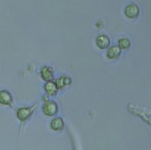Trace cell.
<instances>
[{
  "label": "cell",
  "mask_w": 151,
  "mask_h": 150,
  "mask_svg": "<svg viewBox=\"0 0 151 150\" xmlns=\"http://www.w3.org/2000/svg\"><path fill=\"white\" fill-rule=\"evenodd\" d=\"M110 44V40L107 35H99L96 38V46L99 49H106Z\"/></svg>",
  "instance_id": "obj_3"
},
{
  "label": "cell",
  "mask_w": 151,
  "mask_h": 150,
  "mask_svg": "<svg viewBox=\"0 0 151 150\" xmlns=\"http://www.w3.org/2000/svg\"><path fill=\"white\" fill-rule=\"evenodd\" d=\"M42 77L45 81L51 82V80L53 79V71L51 69V67L45 66L42 69Z\"/></svg>",
  "instance_id": "obj_5"
},
{
  "label": "cell",
  "mask_w": 151,
  "mask_h": 150,
  "mask_svg": "<svg viewBox=\"0 0 151 150\" xmlns=\"http://www.w3.org/2000/svg\"><path fill=\"white\" fill-rule=\"evenodd\" d=\"M63 125H64V123H63V120L61 118H55L51 122V127L54 131H60V129H62Z\"/></svg>",
  "instance_id": "obj_6"
},
{
  "label": "cell",
  "mask_w": 151,
  "mask_h": 150,
  "mask_svg": "<svg viewBox=\"0 0 151 150\" xmlns=\"http://www.w3.org/2000/svg\"><path fill=\"white\" fill-rule=\"evenodd\" d=\"M119 56H120L119 47L113 46V47H111V48H109V50H108V52H107V57H108V58L111 59V60H113V59L118 58Z\"/></svg>",
  "instance_id": "obj_4"
},
{
  "label": "cell",
  "mask_w": 151,
  "mask_h": 150,
  "mask_svg": "<svg viewBox=\"0 0 151 150\" xmlns=\"http://www.w3.org/2000/svg\"><path fill=\"white\" fill-rule=\"evenodd\" d=\"M45 89H46V91L48 92L50 95H53V94H55L57 92V86L55 83H53V82H48V83L46 84V86H45Z\"/></svg>",
  "instance_id": "obj_7"
},
{
  "label": "cell",
  "mask_w": 151,
  "mask_h": 150,
  "mask_svg": "<svg viewBox=\"0 0 151 150\" xmlns=\"http://www.w3.org/2000/svg\"><path fill=\"white\" fill-rule=\"evenodd\" d=\"M140 13V9H139L138 5L134 4V3H130V4L126 5L125 9H124V14L127 18L129 19H134L139 16Z\"/></svg>",
  "instance_id": "obj_1"
},
{
  "label": "cell",
  "mask_w": 151,
  "mask_h": 150,
  "mask_svg": "<svg viewBox=\"0 0 151 150\" xmlns=\"http://www.w3.org/2000/svg\"><path fill=\"white\" fill-rule=\"evenodd\" d=\"M129 46H130V42L127 38H120V40H118V47H119V49L125 50V49L129 48Z\"/></svg>",
  "instance_id": "obj_8"
},
{
  "label": "cell",
  "mask_w": 151,
  "mask_h": 150,
  "mask_svg": "<svg viewBox=\"0 0 151 150\" xmlns=\"http://www.w3.org/2000/svg\"><path fill=\"white\" fill-rule=\"evenodd\" d=\"M42 111H44V113L47 116H52V115L56 114L57 111H58V108H57V105L54 102H48L44 106Z\"/></svg>",
  "instance_id": "obj_2"
},
{
  "label": "cell",
  "mask_w": 151,
  "mask_h": 150,
  "mask_svg": "<svg viewBox=\"0 0 151 150\" xmlns=\"http://www.w3.org/2000/svg\"><path fill=\"white\" fill-rule=\"evenodd\" d=\"M69 83H70V79H69V78H66V77H63V78H60V79L57 80V82L55 84H56L57 88H61Z\"/></svg>",
  "instance_id": "obj_9"
}]
</instances>
